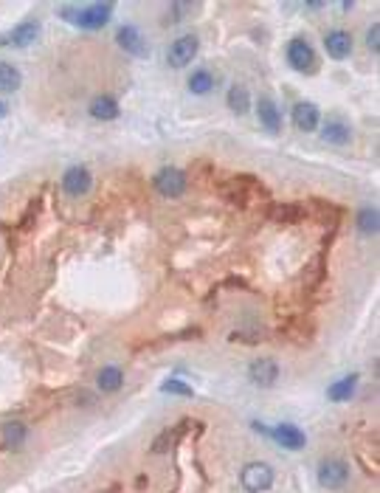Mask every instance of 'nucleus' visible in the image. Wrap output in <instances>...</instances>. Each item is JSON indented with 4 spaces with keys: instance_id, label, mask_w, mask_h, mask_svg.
I'll return each instance as SVG.
<instances>
[{
    "instance_id": "aec40b11",
    "label": "nucleus",
    "mask_w": 380,
    "mask_h": 493,
    "mask_svg": "<svg viewBox=\"0 0 380 493\" xmlns=\"http://www.w3.org/2000/svg\"><path fill=\"white\" fill-rule=\"evenodd\" d=\"M20 85H23V73L11 62L0 59V93H14Z\"/></svg>"
},
{
    "instance_id": "20e7f679",
    "label": "nucleus",
    "mask_w": 380,
    "mask_h": 493,
    "mask_svg": "<svg viewBox=\"0 0 380 493\" xmlns=\"http://www.w3.org/2000/svg\"><path fill=\"white\" fill-rule=\"evenodd\" d=\"M153 184H155V189H158L164 198H181V195L186 192V186H189V178H186V172H181V170H175V167H164V170L153 178Z\"/></svg>"
},
{
    "instance_id": "412c9836",
    "label": "nucleus",
    "mask_w": 380,
    "mask_h": 493,
    "mask_svg": "<svg viewBox=\"0 0 380 493\" xmlns=\"http://www.w3.org/2000/svg\"><path fill=\"white\" fill-rule=\"evenodd\" d=\"M96 384H99L102 392H119L121 384H124V372H121L119 367H105V369L99 372Z\"/></svg>"
},
{
    "instance_id": "dca6fc26",
    "label": "nucleus",
    "mask_w": 380,
    "mask_h": 493,
    "mask_svg": "<svg viewBox=\"0 0 380 493\" xmlns=\"http://www.w3.org/2000/svg\"><path fill=\"white\" fill-rule=\"evenodd\" d=\"M321 138L327 141V144H350L352 141V127L347 124V121H341V119H330L324 127H321Z\"/></svg>"
},
{
    "instance_id": "423d86ee",
    "label": "nucleus",
    "mask_w": 380,
    "mask_h": 493,
    "mask_svg": "<svg viewBox=\"0 0 380 493\" xmlns=\"http://www.w3.org/2000/svg\"><path fill=\"white\" fill-rule=\"evenodd\" d=\"M347 480H350V468H347L344 460H336V457L333 460H321V465H319V482L324 488L338 491V488L347 485Z\"/></svg>"
},
{
    "instance_id": "6e6552de",
    "label": "nucleus",
    "mask_w": 380,
    "mask_h": 493,
    "mask_svg": "<svg viewBox=\"0 0 380 493\" xmlns=\"http://www.w3.org/2000/svg\"><path fill=\"white\" fill-rule=\"evenodd\" d=\"M248 378L256 384V386H273L279 381V364L273 358H256L251 367H248Z\"/></svg>"
},
{
    "instance_id": "9b49d317",
    "label": "nucleus",
    "mask_w": 380,
    "mask_h": 493,
    "mask_svg": "<svg viewBox=\"0 0 380 493\" xmlns=\"http://www.w3.org/2000/svg\"><path fill=\"white\" fill-rule=\"evenodd\" d=\"M271 437H273L279 446L290 449V451H302V449H304V443H307L304 432H302L299 426H293V423H282V426H276V429L271 432Z\"/></svg>"
},
{
    "instance_id": "9d476101",
    "label": "nucleus",
    "mask_w": 380,
    "mask_h": 493,
    "mask_svg": "<svg viewBox=\"0 0 380 493\" xmlns=\"http://www.w3.org/2000/svg\"><path fill=\"white\" fill-rule=\"evenodd\" d=\"M324 48H327V54L333 59H347L352 54V34L344 31V28H336V31H330L324 37Z\"/></svg>"
},
{
    "instance_id": "f257e3e1",
    "label": "nucleus",
    "mask_w": 380,
    "mask_h": 493,
    "mask_svg": "<svg viewBox=\"0 0 380 493\" xmlns=\"http://www.w3.org/2000/svg\"><path fill=\"white\" fill-rule=\"evenodd\" d=\"M62 17H68L71 23H76L79 28L88 31H99L107 25L110 14H113V3H90V6H62L59 8Z\"/></svg>"
},
{
    "instance_id": "f3484780",
    "label": "nucleus",
    "mask_w": 380,
    "mask_h": 493,
    "mask_svg": "<svg viewBox=\"0 0 380 493\" xmlns=\"http://www.w3.org/2000/svg\"><path fill=\"white\" fill-rule=\"evenodd\" d=\"M225 105H228L231 113L245 116L251 110V93H248V88L245 85H231L228 88V96H225Z\"/></svg>"
},
{
    "instance_id": "cd10ccee",
    "label": "nucleus",
    "mask_w": 380,
    "mask_h": 493,
    "mask_svg": "<svg viewBox=\"0 0 380 493\" xmlns=\"http://www.w3.org/2000/svg\"><path fill=\"white\" fill-rule=\"evenodd\" d=\"M367 45H369V51H375V54L380 51V25L378 23L367 31Z\"/></svg>"
},
{
    "instance_id": "b1692460",
    "label": "nucleus",
    "mask_w": 380,
    "mask_h": 493,
    "mask_svg": "<svg viewBox=\"0 0 380 493\" xmlns=\"http://www.w3.org/2000/svg\"><path fill=\"white\" fill-rule=\"evenodd\" d=\"M3 440L8 449H20L25 440V426L23 423H6L3 426Z\"/></svg>"
},
{
    "instance_id": "c85d7f7f",
    "label": "nucleus",
    "mask_w": 380,
    "mask_h": 493,
    "mask_svg": "<svg viewBox=\"0 0 380 493\" xmlns=\"http://www.w3.org/2000/svg\"><path fill=\"white\" fill-rule=\"evenodd\" d=\"M3 116H6V105L0 102V119H3Z\"/></svg>"
},
{
    "instance_id": "f03ea898",
    "label": "nucleus",
    "mask_w": 380,
    "mask_h": 493,
    "mask_svg": "<svg viewBox=\"0 0 380 493\" xmlns=\"http://www.w3.org/2000/svg\"><path fill=\"white\" fill-rule=\"evenodd\" d=\"M287 62L299 73H316L319 71V57H316L313 45L307 40H302V37L287 42Z\"/></svg>"
},
{
    "instance_id": "39448f33",
    "label": "nucleus",
    "mask_w": 380,
    "mask_h": 493,
    "mask_svg": "<svg viewBox=\"0 0 380 493\" xmlns=\"http://www.w3.org/2000/svg\"><path fill=\"white\" fill-rule=\"evenodd\" d=\"M90 186H93V175H90L88 167L76 164V167H68V170H65V175H62V192H65V195L82 198V195L90 192Z\"/></svg>"
},
{
    "instance_id": "6ab92c4d",
    "label": "nucleus",
    "mask_w": 380,
    "mask_h": 493,
    "mask_svg": "<svg viewBox=\"0 0 380 493\" xmlns=\"http://www.w3.org/2000/svg\"><path fill=\"white\" fill-rule=\"evenodd\" d=\"M214 88H217V79H214V73L206 71V68H197L189 76V90L191 93H197V96H206V93H211Z\"/></svg>"
},
{
    "instance_id": "2eb2a0df",
    "label": "nucleus",
    "mask_w": 380,
    "mask_h": 493,
    "mask_svg": "<svg viewBox=\"0 0 380 493\" xmlns=\"http://www.w3.org/2000/svg\"><path fill=\"white\" fill-rule=\"evenodd\" d=\"M256 116H259V124H262L268 133H279V130H282V113H279V107H276L273 99H259Z\"/></svg>"
},
{
    "instance_id": "7ed1b4c3",
    "label": "nucleus",
    "mask_w": 380,
    "mask_h": 493,
    "mask_svg": "<svg viewBox=\"0 0 380 493\" xmlns=\"http://www.w3.org/2000/svg\"><path fill=\"white\" fill-rule=\"evenodd\" d=\"M239 485L248 493H265L273 485V471L265 463H248L239 474Z\"/></svg>"
},
{
    "instance_id": "ddd939ff",
    "label": "nucleus",
    "mask_w": 380,
    "mask_h": 493,
    "mask_svg": "<svg viewBox=\"0 0 380 493\" xmlns=\"http://www.w3.org/2000/svg\"><path fill=\"white\" fill-rule=\"evenodd\" d=\"M37 37H40V23H37V20H23V23L14 25L3 40H8V42L17 45V48H25V45L37 42Z\"/></svg>"
},
{
    "instance_id": "393cba45",
    "label": "nucleus",
    "mask_w": 380,
    "mask_h": 493,
    "mask_svg": "<svg viewBox=\"0 0 380 493\" xmlns=\"http://www.w3.org/2000/svg\"><path fill=\"white\" fill-rule=\"evenodd\" d=\"M273 218H276L279 223H299V220L304 218V209H302V206H279V209L273 212Z\"/></svg>"
},
{
    "instance_id": "a211bd4d",
    "label": "nucleus",
    "mask_w": 380,
    "mask_h": 493,
    "mask_svg": "<svg viewBox=\"0 0 380 493\" xmlns=\"http://www.w3.org/2000/svg\"><path fill=\"white\" fill-rule=\"evenodd\" d=\"M355 389H358V375H347V378L336 381V384L327 389V395H330V400L344 403V400H350V398L355 395Z\"/></svg>"
},
{
    "instance_id": "0eeeda50",
    "label": "nucleus",
    "mask_w": 380,
    "mask_h": 493,
    "mask_svg": "<svg viewBox=\"0 0 380 493\" xmlns=\"http://www.w3.org/2000/svg\"><path fill=\"white\" fill-rule=\"evenodd\" d=\"M197 51H200V40H197L194 34H184V37H178V40L172 42L167 59H170L172 68H184V65H189L191 59L197 57Z\"/></svg>"
},
{
    "instance_id": "5701e85b",
    "label": "nucleus",
    "mask_w": 380,
    "mask_h": 493,
    "mask_svg": "<svg viewBox=\"0 0 380 493\" xmlns=\"http://www.w3.org/2000/svg\"><path fill=\"white\" fill-rule=\"evenodd\" d=\"M358 229L364 232V234H378L380 229V212L375 206H367V209H361V215H358Z\"/></svg>"
},
{
    "instance_id": "4468645a",
    "label": "nucleus",
    "mask_w": 380,
    "mask_h": 493,
    "mask_svg": "<svg viewBox=\"0 0 380 493\" xmlns=\"http://www.w3.org/2000/svg\"><path fill=\"white\" fill-rule=\"evenodd\" d=\"M90 116L96 119V121H113V119H119V113H121V107H119V102L113 99V96H107V93H102V96H96L93 102H90Z\"/></svg>"
},
{
    "instance_id": "1a4fd4ad",
    "label": "nucleus",
    "mask_w": 380,
    "mask_h": 493,
    "mask_svg": "<svg viewBox=\"0 0 380 493\" xmlns=\"http://www.w3.org/2000/svg\"><path fill=\"white\" fill-rule=\"evenodd\" d=\"M116 42L127 54H133V57H147V42H144V37H141V31L136 25H121L116 31Z\"/></svg>"
},
{
    "instance_id": "4be33fe9",
    "label": "nucleus",
    "mask_w": 380,
    "mask_h": 493,
    "mask_svg": "<svg viewBox=\"0 0 380 493\" xmlns=\"http://www.w3.org/2000/svg\"><path fill=\"white\" fill-rule=\"evenodd\" d=\"M186 426H189V423H181V426H178L175 432H172V429H167V432H164V434H161V437H158V440L153 443V451H155V454H164V451H170V449H172V446H175V443L181 440V434L186 432Z\"/></svg>"
},
{
    "instance_id": "bb28decb",
    "label": "nucleus",
    "mask_w": 380,
    "mask_h": 493,
    "mask_svg": "<svg viewBox=\"0 0 380 493\" xmlns=\"http://www.w3.org/2000/svg\"><path fill=\"white\" fill-rule=\"evenodd\" d=\"M189 11H191V3H175V6L170 8V14H167V17H170L167 23H181V17H186Z\"/></svg>"
},
{
    "instance_id": "f8f14e48",
    "label": "nucleus",
    "mask_w": 380,
    "mask_h": 493,
    "mask_svg": "<svg viewBox=\"0 0 380 493\" xmlns=\"http://www.w3.org/2000/svg\"><path fill=\"white\" fill-rule=\"evenodd\" d=\"M319 121H321V113H319V107L313 102H299L293 107V124H296V130L313 133L319 127Z\"/></svg>"
},
{
    "instance_id": "a878e982",
    "label": "nucleus",
    "mask_w": 380,
    "mask_h": 493,
    "mask_svg": "<svg viewBox=\"0 0 380 493\" xmlns=\"http://www.w3.org/2000/svg\"><path fill=\"white\" fill-rule=\"evenodd\" d=\"M167 395H184V398H191L194 392H191V386H186L184 381H178V378H172V381H167L164 386H161Z\"/></svg>"
}]
</instances>
